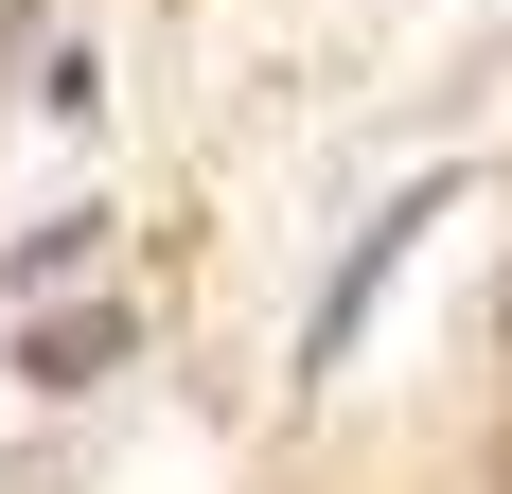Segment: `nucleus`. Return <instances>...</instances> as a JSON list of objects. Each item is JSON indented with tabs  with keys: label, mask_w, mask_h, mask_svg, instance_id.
Instances as JSON below:
<instances>
[{
	"label": "nucleus",
	"mask_w": 512,
	"mask_h": 494,
	"mask_svg": "<svg viewBox=\"0 0 512 494\" xmlns=\"http://www.w3.org/2000/svg\"><path fill=\"white\" fill-rule=\"evenodd\" d=\"M495 318H512V283H495Z\"/></svg>",
	"instance_id": "3"
},
{
	"label": "nucleus",
	"mask_w": 512,
	"mask_h": 494,
	"mask_svg": "<svg viewBox=\"0 0 512 494\" xmlns=\"http://www.w3.org/2000/svg\"><path fill=\"white\" fill-rule=\"evenodd\" d=\"M89 247H106V212H53V230H18V300H71V283H89Z\"/></svg>",
	"instance_id": "2"
},
{
	"label": "nucleus",
	"mask_w": 512,
	"mask_h": 494,
	"mask_svg": "<svg viewBox=\"0 0 512 494\" xmlns=\"http://www.w3.org/2000/svg\"><path fill=\"white\" fill-rule=\"evenodd\" d=\"M18 353H36V389H106V371H124V300H53Z\"/></svg>",
	"instance_id": "1"
}]
</instances>
